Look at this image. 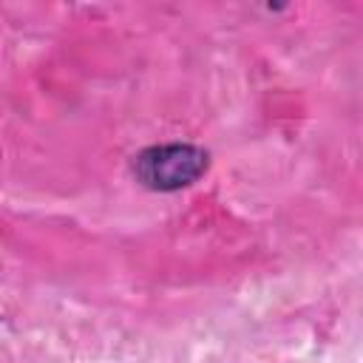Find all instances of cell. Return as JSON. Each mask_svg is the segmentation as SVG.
<instances>
[{
  "label": "cell",
  "instance_id": "obj_1",
  "mask_svg": "<svg viewBox=\"0 0 363 363\" xmlns=\"http://www.w3.org/2000/svg\"><path fill=\"white\" fill-rule=\"evenodd\" d=\"M207 167V153L193 145H156L139 153L136 176L150 190H179L193 184Z\"/></svg>",
  "mask_w": 363,
  "mask_h": 363
}]
</instances>
